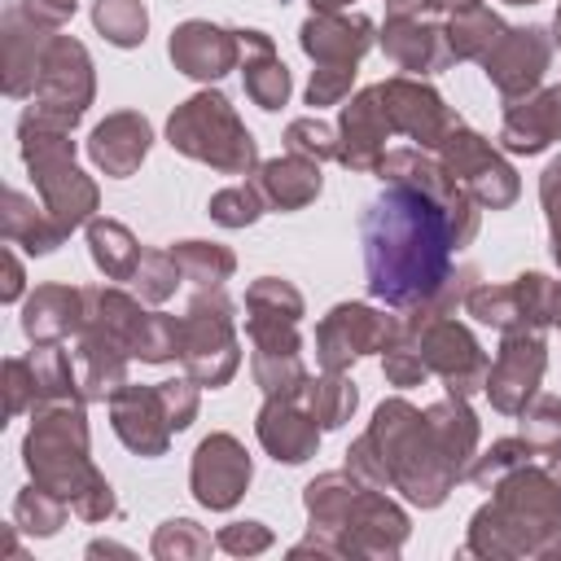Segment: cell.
<instances>
[{
  "label": "cell",
  "instance_id": "obj_1",
  "mask_svg": "<svg viewBox=\"0 0 561 561\" xmlns=\"http://www.w3.org/2000/svg\"><path fill=\"white\" fill-rule=\"evenodd\" d=\"M451 210H465V202L434 197L408 180H394L364 210L368 289L381 302L412 307L443 289L451 245L465 241V232H456Z\"/></svg>",
  "mask_w": 561,
  "mask_h": 561
},
{
  "label": "cell",
  "instance_id": "obj_2",
  "mask_svg": "<svg viewBox=\"0 0 561 561\" xmlns=\"http://www.w3.org/2000/svg\"><path fill=\"white\" fill-rule=\"evenodd\" d=\"M368 22L355 18V22H333V18H311L302 26V48L320 61V70L311 75V88H307V101L311 105H329L346 92L351 75H355V57L368 48Z\"/></svg>",
  "mask_w": 561,
  "mask_h": 561
},
{
  "label": "cell",
  "instance_id": "obj_3",
  "mask_svg": "<svg viewBox=\"0 0 561 561\" xmlns=\"http://www.w3.org/2000/svg\"><path fill=\"white\" fill-rule=\"evenodd\" d=\"M232 127H241V123L232 118L228 101L219 92H202L180 114H171V127L167 131H171V145L175 149H184L193 158H206V162H215L224 171H245L254 162V149H241V145L219 140V131H232Z\"/></svg>",
  "mask_w": 561,
  "mask_h": 561
},
{
  "label": "cell",
  "instance_id": "obj_4",
  "mask_svg": "<svg viewBox=\"0 0 561 561\" xmlns=\"http://www.w3.org/2000/svg\"><path fill=\"white\" fill-rule=\"evenodd\" d=\"M39 105L35 114L61 123V127H75L88 96H92V75H88V53L75 44V39H53L48 53H44V66H39Z\"/></svg>",
  "mask_w": 561,
  "mask_h": 561
},
{
  "label": "cell",
  "instance_id": "obj_5",
  "mask_svg": "<svg viewBox=\"0 0 561 561\" xmlns=\"http://www.w3.org/2000/svg\"><path fill=\"white\" fill-rule=\"evenodd\" d=\"M250 482V460L245 451L228 438V434H215L197 447V465H193V486H197V500L210 504V508H228Z\"/></svg>",
  "mask_w": 561,
  "mask_h": 561
},
{
  "label": "cell",
  "instance_id": "obj_6",
  "mask_svg": "<svg viewBox=\"0 0 561 561\" xmlns=\"http://www.w3.org/2000/svg\"><path fill=\"white\" fill-rule=\"evenodd\" d=\"M539 368H543V346H539V337H526V333L508 337V346H504L500 364H495V368H491V377H486V390H491L495 408L517 412V408H522V399L535 390Z\"/></svg>",
  "mask_w": 561,
  "mask_h": 561
},
{
  "label": "cell",
  "instance_id": "obj_7",
  "mask_svg": "<svg viewBox=\"0 0 561 561\" xmlns=\"http://www.w3.org/2000/svg\"><path fill=\"white\" fill-rule=\"evenodd\" d=\"M539 35H543L539 26L500 35L495 57H486V75H491L504 92H522V88H530V83L543 75V66H548V44H543Z\"/></svg>",
  "mask_w": 561,
  "mask_h": 561
},
{
  "label": "cell",
  "instance_id": "obj_8",
  "mask_svg": "<svg viewBox=\"0 0 561 561\" xmlns=\"http://www.w3.org/2000/svg\"><path fill=\"white\" fill-rule=\"evenodd\" d=\"M460 145H451V171L456 175H465L469 180V188L482 197V202H491V206H504V202H513V193H517V180H513V171L478 140V136H469V131H460L456 136ZM451 175V180H456Z\"/></svg>",
  "mask_w": 561,
  "mask_h": 561
},
{
  "label": "cell",
  "instance_id": "obj_9",
  "mask_svg": "<svg viewBox=\"0 0 561 561\" xmlns=\"http://www.w3.org/2000/svg\"><path fill=\"white\" fill-rule=\"evenodd\" d=\"M145 149H149V123L136 114L105 118L88 140V153L96 158V167H105V175H131Z\"/></svg>",
  "mask_w": 561,
  "mask_h": 561
},
{
  "label": "cell",
  "instance_id": "obj_10",
  "mask_svg": "<svg viewBox=\"0 0 561 561\" xmlns=\"http://www.w3.org/2000/svg\"><path fill=\"white\" fill-rule=\"evenodd\" d=\"M83 302H88L83 289H61V285H44V289H35L31 302H26V311H22V329H26V337L39 342V346L66 337L70 329H79V316H88V311H79Z\"/></svg>",
  "mask_w": 561,
  "mask_h": 561
},
{
  "label": "cell",
  "instance_id": "obj_11",
  "mask_svg": "<svg viewBox=\"0 0 561 561\" xmlns=\"http://www.w3.org/2000/svg\"><path fill=\"white\" fill-rule=\"evenodd\" d=\"M171 57L184 66V75H197V79H219V75L232 66L237 48H232V39H228L219 26L188 22V26H180V31L171 35Z\"/></svg>",
  "mask_w": 561,
  "mask_h": 561
},
{
  "label": "cell",
  "instance_id": "obj_12",
  "mask_svg": "<svg viewBox=\"0 0 561 561\" xmlns=\"http://www.w3.org/2000/svg\"><path fill=\"white\" fill-rule=\"evenodd\" d=\"M557 136H561V88L543 92L526 110H508V123H504V145L508 149L535 153V149H543Z\"/></svg>",
  "mask_w": 561,
  "mask_h": 561
},
{
  "label": "cell",
  "instance_id": "obj_13",
  "mask_svg": "<svg viewBox=\"0 0 561 561\" xmlns=\"http://www.w3.org/2000/svg\"><path fill=\"white\" fill-rule=\"evenodd\" d=\"M329 324H333V329H342V342H329V346L320 351L324 368H342L346 359H355V355L373 351V346L390 333V324H386L381 316H373L368 307H337V311L329 316Z\"/></svg>",
  "mask_w": 561,
  "mask_h": 561
},
{
  "label": "cell",
  "instance_id": "obj_14",
  "mask_svg": "<svg viewBox=\"0 0 561 561\" xmlns=\"http://www.w3.org/2000/svg\"><path fill=\"white\" fill-rule=\"evenodd\" d=\"M31 31H22V9H9L4 13V88H9V96H26L39 83V66H44V53L48 48H39L35 39L26 44Z\"/></svg>",
  "mask_w": 561,
  "mask_h": 561
},
{
  "label": "cell",
  "instance_id": "obj_15",
  "mask_svg": "<svg viewBox=\"0 0 561 561\" xmlns=\"http://www.w3.org/2000/svg\"><path fill=\"white\" fill-rule=\"evenodd\" d=\"M259 434H263V443L276 451V460H289V465H294V460H307V451L316 447V421L294 416L285 399L263 412Z\"/></svg>",
  "mask_w": 561,
  "mask_h": 561
},
{
  "label": "cell",
  "instance_id": "obj_16",
  "mask_svg": "<svg viewBox=\"0 0 561 561\" xmlns=\"http://www.w3.org/2000/svg\"><path fill=\"white\" fill-rule=\"evenodd\" d=\"M4 237L13 241V245H26L31 254H48L61 237H66V228L57 224V219H44V215H35V206L22 197V193H4Z\"/></svg>",
  "mask_w": 561,
  "mask_h": 561
},
{
  "label": "cell",
  "instance_id": "obj_17",
  "mask_svg": "<svg viewBox=\"0 0 561 561\" xmlns=\"http://www.w3.org/2000/svg\"><path fill=\"white\" fill-rule=\"evenodd\" d=\"M263 188L280 210H294V206H302V202H311L320 193V171L311 162H298V158L267 162L263 167Z\"/></svg>",
  "mask_w": 561,
  "mask_h": 561
},
{
  "label": "cell",
  "instance_id": "obj_18",
  "mask_svg": "<svg viewBox=\"0 0 561 561\" xmlns=\"http://www.w3.org/2000/svg\"><path fill=\"white\" fill-rule=\"evenodd\" d=\"M245 44L254 48V57H259V70H250L245 75V88H250V96L263 105V110H276V105H285V96H289V75H285V66L276 61V53H272V44L259 35V31H245Z\"/></svg>",
  "mask_w": 561,
  "mask_h": 561
},
{
  "label": "cell",
  "instance_id": "obj_19",
  "mask_svg": "<svg viewBox=\"0 0 561 561\" xmlns=\"http://www.w3.org/2000/svg\"><path fill=\"white\" fill-rule=\"evenodd\" d=\"M88 241H92V259H96L114 280H127V276L136 272L140 250H136V241L127 237V228H123V224L96 219V224L88 228Z\"/></svg>",
  "mask_w": 561,
  "mask_h": 561
},
{
  "label": "cell",
  "instance_id": "obj_20",
  "mask_svg": "<svg viewBox=\"0 0 561 561\" xmlns=\"http://www.w3.org/2000/svg\"><path fill=\"white\" fill-rule=\"evenodd\" d=\"M92 22H96V26L105 31V39H110V44H118V48L140 44V39H145V26H149V18H145V4H140V0H96Z\"/></svg>",
  "mask_w": 561,
  "mask_h": 561
},
{
  "label": "cell",
  "instance_id": "obj_21",
  "mask_svg": "<svg viewBox=\"0 0 561 561\" xmlns=\"http://www.w3.org/2000/svg\"><path fill=\"white\" fill-rule=\"evenodd\" d=\"M175 263H180L188 276H197L202 285H219V280L232 272V254L210 250V245H202V241H184V245L175 250Z\"/></svg>",
  "mask_w": 561,
  "mask_h": 561
},
{
  "label": "cell",
  "instance_id": "obj_22",
  "mask_svg": "<svg viewBox=\"0 0 561 561\" xmlns=\"http://www.w3.org/2000/svg\"><path fill=\"white\" fill-rule=\"evenodd\" d=\"M355 408V386L333 377V381H320L311 386V416H320V425H342Z\"/></svg>",
  "mask_w": 561,
  "mask_h": 561
},
{
  "label": "cell",
  "instance_id": "obj_23",
  "mask_svg": "<svg viewBox=\"0 0 561 561\" xmlns=\"http://www.w3.org/2000/svg\"><path fill=\"white\" fill-rule=\"evenodd\" d=\"M18 522H22V530H31V535H53V530L61 526V504H48L44 491L31 486V491L18 500Z\"/></svg>",
  "mask_w": 561,
  "mask_h": 561
},
{
  "label": "cell",
  "instance_id": "obj_24",
  "mask_svg": "<svg viewBox=\"0 0 561 561\" xmlns=\"http://www.w3.org/2000/svg\"><path fill=\"white\" fill-rule=\"evenodd\" d=\"M210 215H215L219 224H228V228L250 224V219H259V197H254L250 188H228V193H219V197L210 202Z\"/></svg>",
  "mask_w": 561,
  "mask_h": 561
},
{
  "label": "cell",
  "instance_id": "obj_25",
  "mask_svg": "<svg viewBox=\"0 0 561 561\" xmlns=\"http://www.w3.org/2000/svg\"><path fill=\"white\" fill-rule=\"evenodd\" d=\"M289 149H298V153H316V158H329V153H333V136H329V127H320V123L302 118V123H294V127H289Z\"/></svg>",
  "mask_w": 561,
  "mask_h": 561
},
{
  "label": "cell",
  "instance_id": "obj_26",
  "mask_svg": "<svg viewBox=\"0 0 561 561\" xmlns=\"http://www.w3.org/2000/svg\"><path fill=\"white\" fill-rule=\"evenodd\" d=\"M557 430H561V399H543V403H539V416H530L526 434H530L535 443H548Z\"/></svg>",
  "mask_w": 561,
  "mask_h": 561
},
{
  "label": "cell",
  "instance_id": "obj_27",
  "mask_svg": "<svg viewBox=\"0 0 561 561\" xmlns=\"http://www.w3.org/2000/svg\"><path fill=\"white\" fill-rule=\"evenodd\" d=\"M22 13L31 22H48V26H61L70 13H75V0H26Z\"/></svg>",
  "mask_w": 561,
  "mask_h": 561
},
{
  "label": "cell",
  "instance_id": "obj_28",
  "mask_svg": "<svg viewBox=\"0 0 561 561\" xmlns=\"http://www.w3.org/2000/svg\"><path fill=\"white\" fill-rule=\"evenodd\" d=\"M4 276H9V280H4V298L13 302V298L22 294V267H18V259H13V254H4Z\"/></svg>",
  "mask_w": 561,
  "mask_h": 561
},
{
  "label": "cell",
  "instance_id": "obj_29",
  "mask_svg": "<svg viewBox=\"0 0 561 561\" xmlns=\"http://www.w3.org/2000/svg\"><path fill=\"white\" fill-rule=\"evenodd\" d=\"M408 4H416V9H438V4H460V0H390L394 13H403Z\"/></svg>",
  "mask_w": 561,
  "mask_h": 561
},
{
  "label": "cell",
  "instance_id": "obj_30",
  "mask_svg": "<svg viewBox=\"0 0 561 561\" xmlns=\"http://www.w3.org/2000/svg\"><path fill=\"white\" fill-rule=\"evenodd\" d=\"M557 44H561V9H557Z\"/></svg>",
  "mask_w": 561,
  "mask_h": 561
},
{
  "label": "cell",
  "instance_id": "obj_31",
  "mask_svg": "<svg viewBox=\"0 0 561 561\" xmlns=\"http://www.w3.org/2000/svg\"><path fill=\"white\" fill-rule=\"evenodd\" d=\"M508 4H530V0H508Z\"/></svg>",
  "mask_w": 561,
  "mask_h": 561
}]
</instances>
